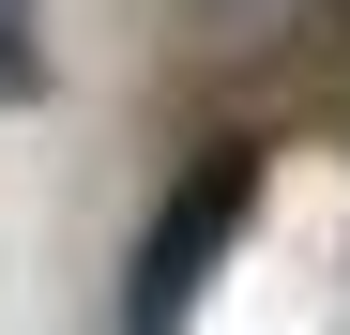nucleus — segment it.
I'll return each instance as SVG.
<instances>
[{"label":"nucleus","instance_id":"f257e3e1","mask_svg":"<svg viewBox=\"0 0 350 335\" xmlns=\"http://www.w3.org/2000/svg\"><path fill=\"white\" fill-rule=\"evenodd\" d=\"M259 137H213L183 183H167V213L137 229V274H122V335H183L198 320V290H213V259L244 244V213H259Z\"/></svg>","mask_w":350,"mask_h":335},{"label":"nucleus","instance_id":"f03ea898","mask_svg":"<svg viewBox=\"0 0 350 335\" xmlns=\"http://www.w3.org/2000/svg\"><path fill=\"white\" fill-rule=\"evenodd\" d=\"M31 92H46V16L0 0V107H31Z\"/></svg>","mask_w":350,"mask_h":335},{"label":"nucleus","instance_id":"7ed1b4c3","mask_svg":"<svg viewBox=\"0 0 350 335\" xmlns=\"http://www.w3.org/2000/svg\"><path fill=\"white\" fill-rule=\"evenodd\" d=\"M335 16H350V0H335Z\"/></svg>","mask_w":350,"mask_h":335}]
</instances>
